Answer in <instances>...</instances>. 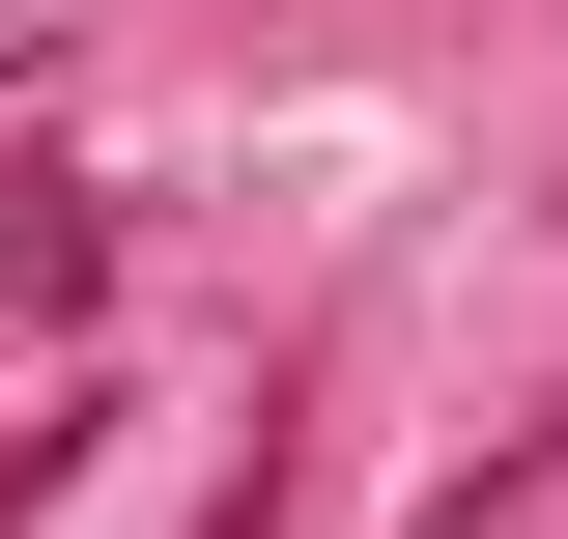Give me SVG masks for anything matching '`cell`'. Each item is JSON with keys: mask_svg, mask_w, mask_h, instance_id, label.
Returning a JSON list of instances; mask_svg holds the SVG:
<instances>
[{"mask_svg": "<svg viewBox=\"0 0 568 539\" xmlns=\"http://www.w3.org/2000/svg\"><path fill=\"white\" fill-rule=\"evenodd\" d=\"M85 284H114V227H85L58 171H0V313H85Z\"/></svg>", "mask_w": 568, "mask_h": 539, "instance_id": "1", "label": "cell"}]
</instances>
